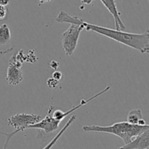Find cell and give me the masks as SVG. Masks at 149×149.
Wrapping results in <instances>:
<instances>
[{
    "instance_id": "obj_1",
    "label": "cell",
    "mask_w": 149,
    "mask_h": 149,
    "mask_svg": "<svg viewBox=\"0 0 149 149\" xmlns=\"http://www.w3.org/2000/svg\"><path fill=\"white\" fill-rule=\"evenodd\" d=\"M58 23H80L83 25L87 32H96L99 34L109 37L116 42L130 47L139 51L141 53H149V29H146L142 34L130 33L117 29H109L98 25L92 24L77 16L70 15L66 12L61 10L55 18Z\"/></svg>"
},
{
    "instance_id": "obj_2",
    "label": "cell",
    "mask_w": 149,
    "mask_h": 149,
    "mask_svg": "<svg viewBox=\"0 0 149 149\" xmlns=\"http://www.w3.org/2000/svg\"><path fill=\"white\" fill-rule=\"evenodd\" d=\"M149 129V124L139 125L132 124L127 121H122L113 124L111 126L87 125L82 127L84 131L88 132H100L111 134L120 137L125 144H127L135 137Z\"/></svg>"
},
{
    "instance_id": "obj_3",
    "label": "cell",
    "mask_w": 149,
    "mask_h": 149,
    "mask_svg": "<svg viewBox=\"0 0 149 149\" xmlns=\"http://www.w3.org/2000/svg\"><path fill=\"white\" fill-rule=\"evenodd\" d=\"M42 119V116L38 114L33 113H16L12 115L11 117L7 119V124L10 127L15 129L14 131L11 133H4L0 132L6 136L12 137L17 133L20 131H23L27 129V127L30 125L36 124Z\"/></svg>"
},
{
    "instance_id": "obj_4",
    "label": "cell",
    "mask_w": 149,
    "mask_h": 149,
    "mask_svg": "<svg viewBox=\"0 0 149 149\" xmlns=\"http://www.w3.org/2000/svg\"><path fill=\"white\" fill-rule=\"evenodd\" d=\"M70 26L62 34V46L67 56H71L75 51L81 31L84 29L80 23H70Z\"/></svg>"
},
{
    "instance_id": "obj_5",
    "label": "cell",
    "mask_w": 149,
    "mask_h": 149,
    "mask_svg": "<svg viewBox=\"0 0 149 149\" xmlns=\"http://www.w3.org/2000/svg\"><path fill=\"white\" fill-rule=\"evenodd\" d=\"M50 114L51 112L50 108H49L48 114L45 117V118L41 119L36 124L29 126L27 127V129H38L39 131V133H38V136H39V137H44L45 135L52 134L54 131L58 129L60 124H61V121H57Z\"/></svg>"
},
{
    "instance_id": "obj_6",
    "label": "cell",
    "mask_w": 149,
    "mask_h": 149,
    "mask_svg": "<svg viewBox=\"0 0 149 149\" xmlns=\"http://www.w3.org/2000/svg\"><path fill=\"white\" fill-rule=\"evenodd\" d=\"M23 67V62L15 55L12 56L9 61V66L7 70V77L6 80L8 84L12 86L19 85L23 80V72L21 68Z\"/></svg>"
},
{
    "instance_id": "obj_7",
    "label": "cell",
    "mask_w": 149,
    "mask_h": 149,
    "mask_svg": "<svg viewBox=\"0 0 149 149\" xmlns=\"http://www.w3.org/2000/svg\"><path fill=\"white\" fill-rule=\"evenodd\" d=\"M110 89H111V86H107V87L105 88L103 91H100L99 93H96V94H95L94 96H91V97H90L89 99H82V100H81V102H80L79 104H78V105H76V106H74L73 108H71V109L68 110V111H66V112H63V111L61 110H56L53 111V112H52V116L55 119H56L57 121H59L61 122V121H62L65 118V117L68 116V115H69V114H71V112H74V111H76L77 110H78L79 108H80L81 107L87 105V104H88L89 102H90L91 101L95 99L96 98L99 97V96H101V95L104 94L105 93H106L107 91H109L110 90Z\"/></svg>"
},
{
    "instance_id": "obj_8",
    "label": "cell",
    "mask_w": 149,
    "mask_h": 149,
    "mask_svg": "<svg viewBox=\"0 0 149 149\" xmlns=\"http://www.w3.org/2000/svg\"><path fill=\"white\" fill-rule=\"evenodd\" d=\"M118 149H149V129Z\"/></svg>"
},
{
    "instance_id": "obj_9",
    "label": "cell",
    "mask_w": 149,
    "mask_h": 149,
    "mask_svg": "<svg viewBox=\"0 0 149 149\" xmlns=\"http://www.w3.org/2000/svg\"><path fill=\"white\" fill-rule=\"evenodd\" d=\"M100 1L113 16V19H114L116 29L125 31L126 26L121 19V14L116 7V1L115 0H100Z\"/></svg>"
},
{
    "instance_id": "obj_10",
    "label": "cell",
    "mask_w": 149,
    "mask_h": 149,
    "mask_svg": "<svg viewBox=\"0 0 149 149\" xmlns=\"http://www.w3.org/2000/svg\"><path fill=\"white\" fill-rule=\"evenodd\" d=\"M127 121L132 124H139V125L147 124L145 120L143 119L142 111L140 109H135L130 111L127 115Z\"/></svg>"
},
{
    "instance_id": "obj_11",
    "label": "cell",
    "mask_w": 149,
    "mask_h": 149,
    "mask_svg": "<svg viewBox=\"0 0 149 149\" xmlns=\"http://www.w3.org/2000/svg\"><path fill=\"white\" fill-rule=\"evenodd\" d=\"M76 119H77V116H76L75 115H72V116H71V118H70L69 119H68V121H67L66 124H65V125L63 126V128L61 129V130H60L59 132H58V134H57L56 135H55V137H53V138H52V140H51V141L49 142V143H48V144L47 145L45 146V147L44 148H42V149H51V148H52L53 147L54 145H55V143H56L57 142H58V140H59L60 137H61V136H62L63 134V133L65 132V131H66L67 129H68V127H69L70 126H71V124H73V122L76 121Z\"/></svg>"
},
{
    "instance_id": "obj_12",
    "label": "cell",
    "mask_w": 149,
    "mask_h": 149,
    "mask_svg": "<svg viewBox=\"0 0 149 149\" xmlns=\"http://www.w3.org/2000/svg\"><path fill=\"white\" fill-rule=\"evenodd\" d=\"M11 39V32L6 23L0 26V45H6Z\"/></svg>"
},
{
    "instance_id": "obj_13",
    "label": "cell",
    "mask_w": 149,
    "mask_h": 149,
    "mask_svg": "<svg viewBox=\"0 0 149 149\" xmlns=\"http://www.w3.org/2000/svg\"><path fill=\"white\" fill-rule=\"evenodd\" d=\"M58 84H59V81L54 79L53 77H50L47 80V85L49 89H55L58 86Z\"/></svg>"
},
{
    "instance_id": "obj_14",
    "label": "cell",
    "mask_w": 149,
    "mask_h": 149,
    "mask_svg": "<svg viewBox=\"0 0 149 149\" xmlns=\"http://www.w3.org/2000/svg\"><path fill=\"white\" fill-rule=\"evenodd\" d=\"M7 9L6 6L0 5V20H4L7 15Z\"/></svg>"
},
{
    "instance_id": "obj_15",
    "label": "cell",
    "mask_w": 149,
    "mask_h": 149,
    "mask_svg": "<svg viewBox=\"0 0 149 149\" xmlns=\"http://www.w3.org/2000/svg\"><path fill=\"white\" fill-rule=\"evenodd\" d=\"M63 74L61 71H58V70H55V71L53 72L52 74V77H53L54 79L57 80L58 81H60L61 79L63 78Z\"/></svg>"
},
{
    "instance_id": "obj_16",
    "label": "cell",
    "mask_w": 149,
    "mask_h": 149,
    "mask_svg": "<svg viewBox=\"0 0 149 149\" xmlns=\"http://www.w3.org/2000/svg\"><path fill=\"white\" fill-rule=\"evenodd\" d=\"M49 67L52 69H53V70H57V68H58V66H59V63L56 61H52L49 63Z\"/></svg>"
},
{
    "instance_id": "obj_17",
    "label": "cell",
    "mask_w": 149,
    "mask_h": 149,
    "mask_svg": "<svg viewBox=\"0 0 149 149\" xmlns=\"http://www.w3.org/2000/svg\"><path fill=\"white\" fill-rule=\"evenodd\" d=\"M10 0H0V5L7 6L10 4Z\"/></svg>"
},
{
    "instance_id": "obj_18",
    "label": "cell",
    "mask_w": 149,
    "mask_h": 149,
    "mask_svg": "<svg viewBox=\"0 0 149 149\" xmlns=\"http://www.w3.org/2000/svg\"><path fill=\"white\" fill-rule=\"evenodd\" d=\"M93 1H95V0H80L81 4H90Z\"/></svg>"
},
{
    "instance_id": "obj_19",
    "label": "cell",
    "mask_w": 149,
    "mask_h": 149,
    "mask_svg": "<svg viewBox=\"0 0 149 149\" xmlns=\"http://www.w3.org/2000/svg\"><path fill=\"white\" fill-rule=\"evenodd\" d=\"M7 140H6V142H5V143H4V148H3V149H6L7 148V145H8V143H9V140H10V139H11V137H8V136H7Z\"/></svg>"
},
{
    "instance_id": "obj_20",
    "label": "cell",
    "mask_w": 149,
    "mask_h": 149,
    "mask_svg": "<svg viewBox=\"0 0 149 149\" xmlns=\"http://www.w3.org/2000/svg\"><path fill=\"white\" fill-rule=\"evenodd\" d=\"M53 0H38V1L39 2V5H41V4H44V3L45 2H49V1H52Z\"/></svg>"
},
{
    "instance_id": "obj_21",
    "label": "cell",
    "mask_w": 149,
    "mask_h": 149,
    "mask_svg": "<svg viewBox=\"0 0 149 149\" xmlns=\"http://www.w3.org/2000/svg\"><path fill=\"white\" fill-rule=\"evenodd\" d=\"M148 3H149V0H148Z\"/></svg>"
}]
</instances>
